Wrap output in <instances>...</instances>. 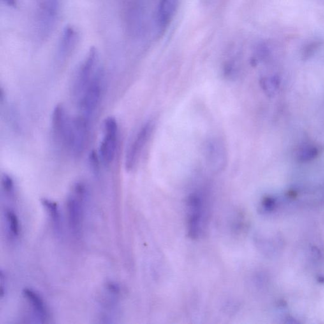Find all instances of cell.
I'll return each instance as SVG.
<instances>
[{
	"mask_svg": "<svg viewBox=\"0 0 324 324\" xmlns=\"http://www.w3.org/2000/svg\"><path fill=\"white\" fill-rule=\"evenodd\" d=\"M86 188L82 182L74 185L67 200V213L69 227L73 235L80 237L84 218V202Z\"/></svg>",
	"mask_w": 324,
	"mask_h": 324,
	"instance_id": "obj_1",
	"label": "cell"
},
{
	"mask_svg": "<svg viewBox=\"0 0 324 324\" xmlns=\"http://www.w3.org/2000/svg\"><path fill=\"white\" fill-rule=\"evenodd\" d=\"M103 81V73L100 67L78 97L79 106L85 116L91 117L98 108L102 94Z\"/></svg>",
	"mask_w": 324,
	"mask_h": 324,
	"instance_id": "obj_2",
	"label": "cell"
},
{
	"mask_svg": "<svg viewBox=\"0 0 324 324\" xmlns=\"http://www.w3.org/2000/svg\"><path fill=\"white\" fill-rule=\"evenodd\" d=\"M119 128L114 117L106 118L103 124V137L99 145V157L106 165H110L116 157Z\"/></svg>",
	"mask_w": 324,
	"mask_h": 324,
	"instance_id": "obj_3",
	"label": "cell"
},
{
	"mask_svg": "<svg viewBox=\"0 0 324 324\" xmlns=\"http://www.w3.org/2000/svg\"><path fill=\"white\" fill-rule=\"evenodd\" d=\"M90 118L81 115L72 120L69 152L80 157L84 152L88 140Z\"/></svg>",
	"mask_w": 324,
	"mask_h": 324,
	"instance_id": "obj_4",
	"label": "cell"
},
{
	"mask_svg": "<svg viewBox=\"0 0 324 324\" xmlns=\"http://www.w3.org/2000/svg\"><path fill=\"white\" fill-rule=\"evenodd\" d=\"M98 53L96 48H90L88 54L79 69L74 82V93L76 98L80 96L81 92L100 68L98 66Z\"/></svg>",
	"mask_w": 324,
	"mask_h": 324,
	"instance_id": "obj_5",
	"label": "cell"
},
{
	"mask_svg": "<svg viewBox=\"0 0 324 324\" xmlns=\"http://www.w3.org/2000/svg\"><path fill=\"white\" fill-rule=\"evenodd\" d=\"M52 132L57 145L68 151L71 132L72 120L67 116L62 105L55 106L52 113Z\"/></svg>",
	"mask_w": 324,
	"mask_h": 324,
	"instance_id": "obj_6",
	"label": "cell"
},
{
	"mask_svg": "<svg viewBox=\"0 0 324 324\" xmlns=\"http://www.w3.org/2000/svg\"><path fill=\"white\" fill-rule=\"evenodd\" d=\"M154 124L150 122L145 124L136 134L127 150L126 157V168L127 170H133L140 160L146 145L152 135Z\"/></svg>",
	"mask_w": 324,
	"mask_h": 324,
	"instance_id": "obj_7",
	"label": "cell"
},
{
	"mask_svg": "<svg viewBox=\"0 0 324 324\" xmlns=\"http://www.w3.org/2000/svg\"><path fill=\"white\" fill-rule=\"evenodd\" d=\"M204 218L203 200L198 194L191 196L189 200V230L192 238H197L201 232Z\"/></svg>",
	"mask_w": 324,
	"mask_h": 324,
	"instance_id": "obj_8",
	"label": "cell"
},
{
	"mask_svg": "<svg viewBox=\"0 0 324 324\" xmlns=\"http://www.w3.org/2000/svg\"><path fill=\"white\" fill-rule=\"evenodd\" d=\"M78 39V32L74 27L71 25L65 27L58 47V56L60 59H65L71 54L77 45Z\"/></svg>",
	"mask_w": 324,
	"mask_h": 324,
	"instance_id": "obj_9",
	"label": "cell"
},
{
	"mask_svg": "<svg viewBox=\"0 0 324 324\" xmlns=\"http://www.w3.org/2000/svg\"><path fill=\"white\" fill-rule=\"evenodd\" d=\"M179 1L180 0H161L157 15L160 28L166 29L169 25L176 13Z\"/></svg>",
	"mask_w": 324,
	"mask_h": 324,
	"instance_id": "obj_10",
	"label": "cell"
},
{
	"mask_svg": "<svg viewBox=\"0 0 324 324\" xmlns=\"http://www.w3.org/2000/svg\"><path fill=\"white\" fill-rule=\"evenodd\" d=\"M23 295L28 302L34 316L38 319L39 323H46L48 317V310L42 298L35 291L28 288L24 289Z\"/></svg>",
	"mask_w": 324,
	"mask_h": 324,
	"instance_id": "obj_11",
	"label": "cell"
},
{
	"mask_svg": "<svg viewBox=\"0 0 324 324\" xmlns=\"http://www.w3.org/2000/svg\"><path fill=\"white\" fill-rule=\"evenodd\" d=\"M59 0H41V21L44 31L49 29L59 10Z\"/></svg>",
	"mask_w": 324,
	"mask_h": 324,
	"instance_id": "obj_12",
	"label": "cell"
},
{
	"mask_svg": "<svg viewBox=\"0 0 324 324\" xmlns=\"http://www.w3.org/2000/svg\"><path fill=\"white\" fill-rule=\"evenodd\" d=\"M41 203H42L43 207H45L48 215H49L57 232H60V229H61V218H60L59 208L58 205L54 201L46 198L42 199Z\"/></svg>",
	"mask_w": 324,
	"mask_h": 324,
	"instance_id": "obj_13",
	"label": "cell"
},
{
	"mask_svg": "<svg viewBox=\"0 0 324 324\" xmlns=\"http://www.w3.org/2000/svg\"><path fill=\"white\" fill-rule=\"evenodd\" d=\"M4 217L9 235L11 238H18L20 234V225L17 215L12 210L7 209L4 212Z\"/></svg>",
	"mask_w": 324,
	"mask_h": 324,
	"instance_id": "obj_14",
	"label": "cell"
},
{
	"mask_svg": "<svg viewBox=\"0 0 324 324\" xmlns=\"http://www.w3.org/2000/svg\"><path fill=\"white\" fill-rule=\"evenodd\" d=\"M220 145V143H213L208 148L210 159L214 164L213 165L215 166V164H217V167H222L225 162V153L224 148Z\"/></svg>",
	"mask_w": 324,
	"mask_h": 324,
	"instance_id": "obj_15",
	"label": "cell"
},
{
	"mask_svg": "<svg viewBox=\"0 0 324 324\" xmlns=\"http://www.w3.org/2000/svg\"><path fill=\"white\" fill-rule=\"evenodd\" d=\"M318 154L317 150L311 146H306V147L301 148L298 152V158L300 161L307 162L315 158Z\"/></svg>",
	"mask_w": 324,
	"mask_h": 324,
	"instance_id": "obj_16",
	"label": "cell"
},
{
	"mask_svg": "<svg viewBox=\"0 0 324 324\" xmlns=\"http://www.w3.org/2000/svg\"><path fill=\"white\" fill-rule=\"evenodd\" d=\"M1 186L4 193L9 197L12 198L14 196L15 186L14 182L10 176L7 174H4L1 178Z\"/></svg>",
	"mask_w": 324,
	"mask_h": 324,
	"instance_id": "obj_17",
	"label": "cell"
},
{
	"mask_svg": "<svg viewBox=\"0 0 324 324\" xmlns=\"http://www.w3.org/2000/svg\"><path fill=\"white\" fill-rule=\"evenodd\" d=\"M0 278H1V286H0V295H1V298H3L4 295H5V277L4 276L3 271H1V275H0Z\"/></svg>",
	"mask_w": 324,
	"mask_h": 324,
	"instance_id": "obj_18",
	"label": "cell"
},
{
	"mask_svg": "<svg viewBox=\"0 0 324 324\" xmlns=\"http://www.w3.org/2000/svg\"><path fill=\"white\" fill-rule=\"evenodd\" d=\"M2 1L8 6H15L16 5V0H2Z\"/></svg>",
	"mask_w": 324,
	"mask_h": 324,
	"instance_id": "obj_19",
	"label": "cell"
}]
</instances>
